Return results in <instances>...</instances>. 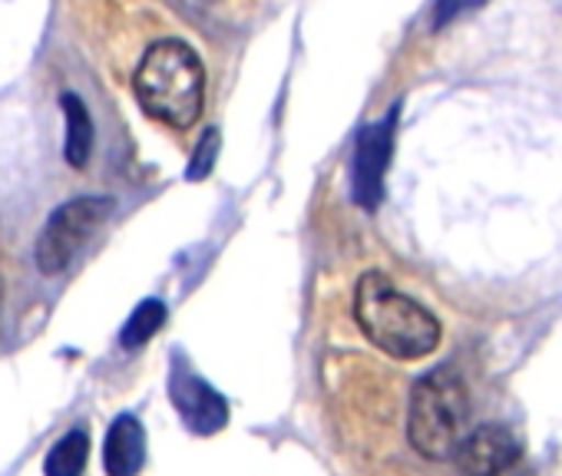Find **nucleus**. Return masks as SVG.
Wrapping results in <instances>:
<instances>
[{"label": "nucleus", "instance_id": "39448f33", "mask_svg": "<svg viewBox=\"0 0 562 476\" xmlns=\"http://www.w3.org/2000/svg\"><path fill=\"white\" fill-rule=\"evenodd\" d=\"M453 460L460 476H536L522 453V440L506 423L470 430Z\"/></svg>", "mask_w": 562, "mask_h": 476}, {"label": "nucleus", "instance_id": "0eeeda50", "mask_svg": "<svg viewBox=\"0 0 562 476\" xmlns=\"http://www.w3.org/2000/svg\"><path fill=\"white\" fill-rule=\"evenodd\" d=\"M169 397L172 407L179 410V417L186 420V427L199 437L218 433L228 423V404L225 397L205 384L192 367L182 364V358L172 361V374H169Z\"/></svg>", "mask_w": 562, "mask_h": 476}, {"label": "nucleus", "instance_id": "20e7f679", "mask_svg": "<svg viewBox=\"0 0 562 476\" xmlns=\"http://www.w3.org/2000/svg\"><path fill=\"white\" fill-rule=\"evenodd\" d=\"M113 215V199L106 195H83L74 202H64L44 225L37 238V269L44 275H60L90 238L106 225Z\"/></svg>", "mask_w": 562, "mask_h": 476}, {"label": "nucleus", "instance_id": "1a4fd4ad", "mask_svg": "<svg viewBox=\"0 0 562 476\" xmlns=\"http://www.w3.org/2000/svg\"><path fill=\"white\" fill-rule=\"evenodd\" d=\"M64 116H67V146H64V156L74 169H83L87 159H90V149H93V123H90V113L83 106L80 97L74 93H64Z\"/></svg>", "mask_w": 562, "mask_h": 476}, {"label": "nucleus", "instance_id": "ddd939ff", "mask_svg": "<svg viewBox=\"0 0 562 476\" xmlns=\"http://www.w3.org/2000/svg\"><path fill=\"white\" fill-rule=\"evenodd\" d=\"M486 0H437V11H434V27H443L476 8H483Z\"/></svg>", "mask_w": 562, "mask_h": 476}, {"label": "nucleus", "instance_id": "9d476101", "mask_svg": "<svg viewBox=\"0 0 562 476\" xmlns=\"http://www.w3.org/2000/svg\"><path fill=\"white\" fill-rule=\"evenodd\" d=\"M87 460H90L87 430H70L50 446V453L44 460V476H83Z\"/></svg>", "mask_w": 562, "mask_h": 476}, {"label": "nucleus", "instance_id": "f8f14e48", "mask_svg": "<svg viewBox=\"0 0 562 476\" xmlns=\"http://www.w3.org/2000/svg\"><path fill=\"white\" fill-rule=\"evenodd\" d=\"M215 152H218V129H205V136L199 139V146H195V152H192V162H189L186 175H189L192 182L205 179V175L212 172V166H215Z\"/></svg>", "mask_w": 562, "mask_h": 476}, {"label": "nucleus", "instance_id": "423d86ee", "mask_svg": "<svg viewBox=\"0 0 562 476\" xmlns=\"http://www.w3.org/2000/svg\"><path fill=\"white\" fill-rule=\"evenodd\" d=\"M394 129H397V110H391L381 123L364 126L355 146L351 159V199L374 212L384 195V172L391 166L394 152Z\"/></svg>", "mask_w": 562, "mask_h": 476}, {"label": "nucleus", "instance_id": "7ed1b4c3", "mask_svg": "<svg viewBox=\"0 0 562 476\" xmlns=\"http://www.w3.org/2000/svg\"><path fill=\"white\" fill-rule=\"evenodd\" d=\"M470 423V390L453 367H437L414 384L407 437L427 460L457 456Z\"/></svg>", "mask_w": 562, "mask_h": 476}, {"label": "nucleus", "instance_id": "f03ea898", "mask_svg": "<svg viewBox=\"0 0 562 476\" xmlns=\"http://www.w3.org/2000/svg\"><path fill=\"white\" fill-rule=\"evenodd\" d=\"M133 90L146 116L172 129H189L205 103V70L199 54L182 41H159L146 50Z\"/></svg>", "mask_w": 562, "mask_h": 476}, {"label": "nucleus", "instance_id": "f257e3e1", "mask_svg": "<svg viewBox=\"0 0 562 476\" xmlns=\"http://www.w3.org/2000/svg\"><path fill=\"white\" fill-rule=\"evenodd\" d=\"M355 318L364 338L397 361H420L440 344V321L381 272L361 275L355 288Z\"/></svg>", "mask_w": 562, "mask_h": 476}, {"label": "nucleus", "instance_id": "6e6552de", "mask_svg": "<svg viewBox=\"0 0 562 476\" xmlns=\"http://www.w3.org/2000/svg\"><path fill=\"white\" fill-rule=\"evenodd\" d=\"M146 463V430L133 413H123L110 423L103 443V466L110 476H136Z\"/></svg>", "mask_w": 562, "mask_h": 476}, {"label": "nucleus", "instance_id": "9b49d317", "mask_svg": "<svg viewBox=\"0 0 562 476\" xmlns=\"http://www.w3.org/2000/svg\"><path fill=\"white\" fill-rule=\"evenodd\" d=\"M162 325H166V305L156 302V298H149V302H143V305L130 315V321L123 325L120 344H123L126 351H136V348H143Z\"/></svg>", "mask_w": 562, "mask_h": 476}, {"label": "nucleus", "instance_id": "4468645a", "mask_svg": "<svg viewBox=\"0 0 562 476\" xmlns=\"http://www.w3.org/2000/svg\"><path fill=\"white\" fill-rule=\"evenodd\" d=\"M0 308H4V282H0Z\"/></svg>", "mask_w": 562, "mask_h": 476}]
</instances>
